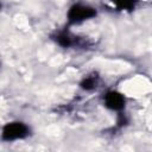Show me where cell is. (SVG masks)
I'll return each mask as SVG.
<instances>
[{"instance_id": "4", "label": "cell", "mask_w": 152, "mask_h": 152, "mask_svg": "<svg viewBox=\"0 0 152 152\" xmlns=\"http://www.w3.org/2000/svg\"><path fill=\"white\" fill-rule=\"evenodd\" d=\"M103 101V106L112 110V112H116L119 114H121L126 107V97L122 93L118 91V90H108L103 94L102 97Z\"/></svg>"}, {"instance_id": "2", "label": "cell", "mask_w": 152, "mask_h": 152, "mask_svg": "<svg viewBox=\"0 0 152 152\" xmlns=\"http://www.w3.org/2000/svg\"><path fill=\"white\" fill-rule=\"evenodd\" d=\"M96 14H97V11L95 7L87 4L76 2L69 7L66 12V21L69 25H77L95 18Z\"/></svg>"}, {"instance_id": "6", "label": "cell", "mask_w": 152, "mask_h": 152, "mask_svg": "<svg viewBox=\"0 0 152 152\" xmlns=\"http://www.w3.org/2000/svg\"><path fill=\"white\" fill-rule=\"evenodd\" d=\"M114 7L119 11H133L139 0H110Z\"/></svg>"}, {"instance_id": "5", "label": "cell", "mask_w": 152, "mask_h": 152, "mask_svg": "<svg viewBox=\"0 0 152 152\" xmlns=\"http://www.w3.org/2000/svg\"><path fill=\"white\" fill-rule=\"evenodd\" d=\"M99 84H100V76L96 72H91L81 80L80 88L86 91H93L99 87Z\"/></svg>"}, {"instance_id": "1", "label": "cell", "mask_w": 152, "mask_h": 152, "mask_svg": "<svg viewBox=\"0 0 152 152\" xmlns=\"http://www.w3.org/2000/svg\"><path fill=\"white\" fill-rule=\"evenodd\" d=\"M31 134V128L24 121L14 120L6 122L0 131V139L6 142L24 140Z\"/></svg>"}, {"instance_id": "3", "label": "cell", "mask_w": 152, "mask_h": 152, "mask_svg": "<svg viewBox=\"0 0 152 152\" xmlns=\"http://www.w3.org/2000/svg\"><path fill=\"white\" fill-rule=\"evenodd\" d=\"M51 39L58 44L62 48L65 49H70V48H86L88 46V40L80 38L78 36L72 34L70 31L68 30H61V31H56L53 34H51Z\"/></svg>"}]
</instances>
